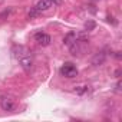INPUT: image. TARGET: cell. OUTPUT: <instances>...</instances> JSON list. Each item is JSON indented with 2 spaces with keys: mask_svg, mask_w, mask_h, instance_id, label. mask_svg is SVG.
<instances>
[{
  "mask_svg": "<svg viewBox=\"0 0 122 122\" xmlns=\"http://www.w3.org/2000/svg\"><path fill=\"white\" fill-rule=\"evenodd\" d=\"M0 106L6 112H13L16 109V105H15L13 99L9 98V96H0Z\"/></svg>",
  "mask_w": 122,
  "mask_h": 122,
  "instance_id": "obj_2",
  "label": "cell"
},
{
  "mask_svg": "<svg viewBox=\"0 0 122 122\" xmlns=\"http://www.w3.org/2000/svg\"><path fill=\"white\" fill-rule=\"evenodd\" d=\"M93 27H95V22H92V20H88V22L85 23V30H86V32L92 30Z\"/></svg>",
  "mask_w": 122,
  "mask_h": 122,
  "instance_id": "obj_11",
  "label": "cell"
},
{
  "mask_svg": "<svg viewBox=\"0 0 122 122\" xmlns=\"http://www.w3.org/2000/svg\"><path fill=\"white\" fill-rule=\"evenodd\" d=\"M19 62H20V66H22L26 72H30V71H32V68H33V57H32V55H27V56L22 57Z\"/></svg>",
  "mask_w": 122,
  "mask_h": 122,
  "instance_id": "obj_5",
  "label": "cell"
},
{
  "mask_svg": "<svg viewBox=\"0 0 122 122\" xmlns=\"http://www.w3.org/2000/svg\"><path fill=\"white\" fill-rule=\"evenodd\" d=\"M39 15H40V12H39L36 7H32V9H30V12H29V17H30V19H33V17H37Z\"/></svg>",
  "mask_w": 122,
  "mask_h": 122,
  "instance_id": "obj_10",
  "label": "cell"
},
{
  "mask_svg": "<svg viewBox=\"0 0 122 122\" xmlns=\"http://www.w3.org/2000/svg\"><path fill=\"white\" fill-rule=\"evenodd\" d=\"M75 39H76V33H75V32H71V33H68V35L65 36L63 43H65L66 46H71V45L75 42Z\"/></svg>",
  "mask_w": 122,
  "mask_h": 122,
  "instance_id": "obj_9",
  "label": "cell"
},
{
  "mask_svg": "<svg viewBox=\"0 0 122 122\" xmlns=\"http://www.w3.org/2000/svg\"><path fill=\"white\" fill-rule=\"evenodd\" d=\"M119 75H121V71H116V72H115V76L119 78Z\"/></svg>",
  "mask_w": 122,
  "mask_h": 122,
  "instance_id": "obj_14",
  "label": "cell"
},
{
  "mask_svg": "<svg viewBox=\"0 0 122 122\" xmlns=\"http://www.w3.org/2000/svg\"><path fill=\"white\" fill-rule=\"evenodd\" d=\"M105 59H106V53H105V52H99V53H96V55L93 56L92 63H93L95 66H99V65H102V63L105 62Z\"/></svg>",
  "mask_w": 122,
  "mask_h": 122,
  "instance_id": "obj_8",
  "label": "cell"
},
{
  "mask_svg": "<svg viewBox=\"0 0 122 122\" xmlns=\"http://www.w3.org/2000/svg\"><path fill=\"white\" fill-rule=\"evenodd\" d=\"M35 40H36L40 46H49L50 42H52L50 36H49L47 33H43V32H37V33L35 35Z\"/></svg>",
  "mask_w": 122,
  "mask_h": 122,
  "instance_id": "obj_3",
  "label": "cell"
},
{
  "mask_svg": "<svg viewBox=\"0 0 122 122\" xmlns=\"http://www.w3.org/2000/svg\"><path fill=\"white\" fill-rule=\"evenodd\" d=\"M115 92H118V93L121 92V82H119V81H118L116 85H115Z\"/></svg>",
  "mask_w": 122,
  "mask_h": 122,
  "instance_id": "obj_12",
  "label": "cell"
},
{
  "mask_svg": "<svg viewBox=\"0 0 122 122\" xmlns=\"http://www.w3.org/2000/svg\"><path fill=\"white\" fill-rule=\"evenodd\" d=\"M60 75L62 76H65V78H75V76H78V69H76V66L73 65V63H65L62 68H60Z\"/></svg>",
  "mask_w": 122,
  "mask_h": 122,
  "instance_id": "obj_1",
  "label": "cell"
},
{
  "mask_svg": "<svg viewBox=\"0 0 122 122\" xmlns=\"http://www.w3.org/2000/svg\"><path fill=\"white\" fill-rule=\"evenodd\" d=\"M13 56L17 59V60H20L22 57H25V56H27V55H30V52L25 47V46H22V45H16V46H13Z\"/></svg>",
  "mask_w": 122,
  "mask_h": 122,
  "instance_id": "obj_4",
  "label": "cell"
},
{
  "mask_svg": "<svg viewBox=\"0 0 122 122\" xmlns=\"http://www.w3.org/2000/svg\"><path fill=\"white\" fill-rule=\"evenodd\" d=\"M73 91H75L78 95H81V96H82V95H88V93H91V91H92V89H91V86H89V85L82 83V85H76Z\"/></svg>",
  "mask_w": 122,
  "mask_h": 122,
  "instance_id": "obj_7",
  "label": "cell"
},
{
  "mask_svg": "<svg viewBox=\"0 0 122 122\" xmlns=\"http://www.w3.org/2000/svg\"><path fill=\"white\" fill-rule=\"evenodd\" d=\"M35 7L42 13V12H46V10H49L52 7V2H50V0H39Z\"/></svg>",
  "mask_w": 122,
  "mask_h": 122,
  "instance_id": "obj_6",
  "label": "cell"
},
{
  "mask_svg": "<svg viewBox=\"0 0 122 122\" xmlns=\"http://www.w3.org/2000/svg\"><path fill=\"white\" fill-rule=\"evenodd\" d=\"M53 5H60V0H50Z\"/></svg>",
  "mask_w": 122,
  "mask_h": 122,
  "instance_id": "obj_13",
  "label": "cell"
}]
</instances>
